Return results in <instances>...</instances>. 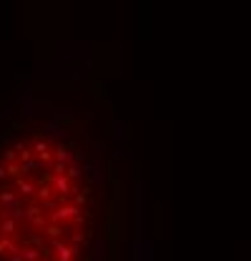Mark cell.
<instances>
[{"instance_id":"6da1fadb","label":"cell","mask_w":251,"mask_h":261,"mask_svg":"<svg viewBox=\"0 0 251 261\" xmlns=\"http://www.w3.org/2000/svg\"><path fill=\"white\" fill-rule=\"evenodd\" d=\"M96 111L28 93L0 128V261H116V179Z\"/></svg>"}]
</instances>
